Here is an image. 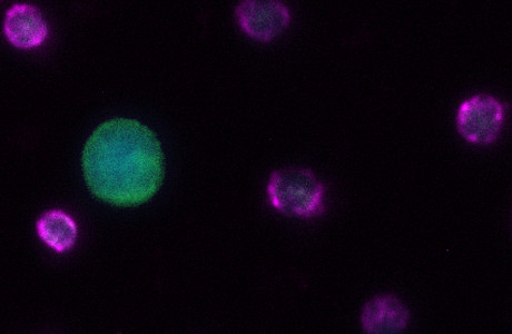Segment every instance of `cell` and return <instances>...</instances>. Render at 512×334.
I'll return each instance as SVG.
<instances>
[{
  "mask_svg": "<svg viewBox=\"0 0 512 334\" xmlns=\"http://www.w3.org/2000/svg\"><path fill=\"white\" fill-rule=\"evenodd\" d=\"M82 163L88 189L117 206L151 200L164 180L161 143L136 120L114 119L98 126L85 144Z\"/></svg>",
  "mask_w": 512,
  "mask_h": 334,
  "instance_id": "1",
  "label": "cell"
},
{
  "mask_svg": "<svg viewBox=\"0 0 512 334\" xmlns=\"http://www.w3.org/2000/svg\"><path fill=\"white\" fill-rule=\"evenodd\" d=\"M267 191L272 208L290 218H318L326 209V186L305 167H285L274 171Z\"/></svg>",
  "mask_w": 512,
  "mask_h": 334,
  "instance_id": "2",
  "label": "cell"
},
{
  "mask_svg": "<svg viewBox=\"0 0 512 334\" xmlns=\"http://www.w3.org/2000/svg\"><path fill=\"white\" fill-rule=\"evenodd\" d=\"M505 121V107L494 96L478 94L460 105L456 117L459 134L475 145L495 143Z\"/></svg>",
  "mask_w": 512,
  "mask_h": 334,
  "instance_id": "3",
  "label": "cell"
},
{
  "mask_svg": "<svg viewBox=\"0 0 512 334\" xmlns=\"http://www.w3.org/2000/svg\"><path fill=\"white\" fill-rule=\"evenodd\" d=\"M235 14L243 31L262 43L279 37L292 21L289 8L274 0H244Z\"/></svg>",
  "mask_w": 512,
  "mask_h": 334,
  "instance_id": "4",
  "label": "cell"
},
{
  "mask_svg": "<svg viewBox=\"0 0 512 334\" xmlns=\"http://www.w3.org/2000/svg\"><path fill=\"white\" fill-rule=\"evenodd\" d=\"M4 32L9 43L29 49L44 44L48 26L41 9L31 4L17 3L6 12Z\"/></svg>",
  "mask_w": 512,
  "mask_h": 334,
  "instance_id": "5",
  "label": "cell"
},
{
  "mask_svg": "<svg viewBox=\"0 0 512 334\" xmlns=\"http://www.w3.org/2000/svg\"><path fill=\"white\" fill-rule=\"evenodd\" d=\"M410 312L400 299L392 294L374 297L363 307L361 322L366 332L390 334L405 331Z\"/></svg>",
  "mask_w": 512,
  "mask_h": 334,
  "instance_id": "6",
  "label": "cell"
},
{
  "mask_svg": "<svg viewBox=\"0 0 512 334\" xmlns=\"http://www.w3.org/2000/svg\"><path fill=\"white\" fill-rule=\"evenodd\" d=\"M36 230L39 239L57 253L72 250L78 235L75 220L62 210H49L39 216Z\"/></svg>",
  "mask_w": 512,
  "mask_h": 334,
  "instance_id": "7",
  "label": "cell"
}]
</instances>
